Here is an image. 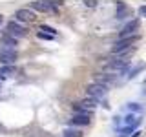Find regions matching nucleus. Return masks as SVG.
<instances>
[{
    "label": "nucleus",
    "mask_w": 146,
    "mask_h": 137,
    "mask_svg": "<svg viewBox=\"0 0 146 137\" xmlns=\"http://www.w3.org/2000/svg\"><path fill=\"white\" fill-rule=\"evenodd\" d=\"M91 122V113H75L70 119L71 126H88Z\"/></svg>",
    "instance_id": "obj_5"
},
{
    "label": "nucleus",
    "mask_w": 146,
    "mask_h": 137,
    "mask_svg": "<svg viewBox=\"0 0 146 137\" xmlns=\"http://www.w3.org/2000/svg\"><path fill=\"white\" fill-rule=\"evenodd\" d=\"M17 49L15 48H0V62L4 64V66H13V62L17 61Z\"/></svg>",
    "instance_id": "obj_3"
},
{
    "label": "nucleus",
    "mask_w": 146,
    "mask_h": 137,
    "mask_svg": "<svg viewBox=\"0 0 146 137\" xmlns=\"http://www.w3.org/2000/svg\"><path fill=\"white\" fill-rule=\"evenodd\" d=\"M143 68H144V66H143V64H141V66H137V68H135V70H133V71H131V73H130V79H133V77H135V73H139L141 70H143Z\"/></svg>",
    "instance_id": "obj_14"
},
{
    "label": "nucleus",
    "mask_w": 146,
    "mask_h": 137,
    "mask_svg": "<svg viewBox=\"0 0 146 137\" xmlns=\"http://www.w3.org/2000/svg\"><path fill=\"white\" fill-rule=\"evenodd\" d=\"M15 71H17L15 66H2V68H0V75H4V77L15 75Z\"/></svg>",
    "instance_id": "obj_11"
},
{
    "label": "nucleus",
    "mask_w": 146,
    "mask_h": 137,
    "mask_svg": "<svg viewBox=\"0 0 146 137\" xmlns=\"http://www.w3.org/2000/svg\"><path fill=\"white\" fill-rule=\"evenodd\" d=\"M144 84H146V79H144Z\"/></svg>",
    "instance_id": "obj_18"
},
{
    "label": "nucleus",
    "mask_w": 146,
    "mask_h": 137,
    "mask_svg": "<svg viewBox=\"0 0 146 137\" xmlns=\"http://www.w3.org/2000/svg\"><path fill=\"white\" fill-rule=\"evenodd\" d=\"M38 39H44V40H51V39H55V37H51V35H48V33H44V31H38Z\"/></svg>",
    "instance_id": "obj_13"
},
{
    "label": "nucleus",
    "mask_w": 146,
    "mask_h": 137,
    "mask_svg": "<svg viewBox=\"0 0 146 137\" xmlns=\"http://www.w3.org/2000/svg\"><path fill=\"white\" fill-rule=\"evenodd\" d=\"M139 29V20H131L122 27L121 31V39H128V37H133V33Z\"/></svg>",
    "instance_id": "obj_7"
},
{
    "label": "nucleus",
    "mask_w": 146,
    "mask_h": 137,
    "mask_svg": "<svg viewBox=\"0 0 146 137\" xmlns=\"http://www.w3.org/2000/svg\"><path fill=\"white\" fill-rule=\"evenodd\" d=\"M128 110H130V112H133V110H137V112H141V106L137 102H133V104H130V106H128Z\"/></svg>",
    "instance_id": "obj_15"
},
{
    "label": "nucleus",
    "mask_w": 146,
    "mask_h": 137,
    "mask_svg": "<svg viewBox=\"0 0 146 137\" xmlns=\"http://www.w3.org/2000/svg\"><path fill=\"white\" fill-rule=\"evenodd\" d=\"M86 93H88V97H90V99H95V100L104 99V97L108 95V86L93 82V84H90L88 88H86Z\"/></svg>",
    "instance_id": "obj_2"
},
{
    "label": "nucleus",
    "mask_w": 146,
    "mask_h": 137,
    "mask_svg": "<svg viewBox=\"0 0 146 137\" xmlns=\"http://www.w3.org/2000/svg\"><path fill=\"white\" fill-rule=\"evenodd\" d=\"M6 29H7V35L15 37V39H20V37H24V35H26V27H24V26H20V22H17V20L7 22Z\"/></svg>",
    "instance_id": "obj_4"
},
{
    "label": "nucleus",
    "mask_w": 146,
    "mask_h": 137,
    "mask_svg": "<svg viewBox=\"0 0 146 137\" xmlns=\"http://www.w3.org/2000/svg\"><path fill=\"white\" fill-rule=\"evenodd\" d=\"M2 22H4V17H2V15H0V26H2Z\"/></svg>",
    "instance_id": "obj_17"
},
{
    "label": "nucleus",
    "mask_w": 146,
    "mask_h": 137,
    "mask_svg": "<svg viewBox=\"0 0 146 137\" xmlns=\"http://www.w3.org/2000/svg\"><path fill=\"white\" fill-rule=\"evenodd\" d=\"M139 40V35H133V37H128V39H119L115 44L111 46V53L113 55H122L124 51L130 49V46Z\"/></svg>",
    "instance_id": "obj_1"
},
{
    "label": "nucleus",
    "mask_w": 146,
    "mask_h": 137,
    "mask_svg": "<svg viewBox=\"0 0 146 137\" xmlns=\"http://www.w3.org/2000/svg\"><path fill=\"white\" fill-rule=\"evenodd\" d=\"M139 15H141V17H146V6L139 7Z\"/></svg>",
    "instance_id": "obj_16"
},
{
    "label": "nucleus",
    "mask_w": 146,
    "mask_h": 137,
    "mask_svg": "<svg viewBox=\"0 0 146 137\" xmlns=\"http://www.w3.org/2000/svg\"><path fill=\"white\" fill-rule=\"evenodd\" d=\"M17 22H33L35 20V11L33 9H18L15 13Z\"/></svg>",
    "instance_id": "obj_6"
},
{
    "label": "nucleus",
    "mask_w": 146,
    "mask_h": 137,
    "mask_svg": "<svg viewBox=\"0 0 146 137\" xmlns=\"http://www.w3.org/2000/svg\"><path fill=\"white\" fill-rule=\"evenodd\" d=\"M31 7H33L35 11L46 13V11H49V9H51V2H31Z\"/></svg>",
    "instance_id": "obj_8"
},
{
    "label": "nucleus",
    "mask_w": 146,
    "mask_h": 137,
    "mask_svg": "<svg viewBox=\"0 0 146 137\" xmlns=\"http://www.w3.org/2000/svg\"><path fill=\"white\" fill-rule=\"evenodd\" d=\"M62 135L64 137H82V132L77 130V128H66Z\"/></svg>",
    "instance_id": "obj_10"
},
{
    "label": "nucleus",
    "mask_w": 146,
    "mask_h": 137,
    "mask_svg": "<svg viewBox=\"0 0 146 137\" xmlns=\"http://www.w3.org/2000/svg\"><path fill=\"white\" fill-rule=\"evenodd\" d=\"M40 31H48V35H51V37L57 35V31H55L53 27H49V26H40Z\"/></svg>",
    "instance_id": "obj_12"
},
{
    "label": "nucleus",
    "mask_w": 146,
    "mask_h": 137,
    "mask_svg": "<svg viewBox=\"0 0 146 137\" xmlns=\"http://www.w3.org/2000/svg\"><path fill=\"white\" fill-rule=\"evenodd\" d=\"M0 40H2V44L6 46V48H15V46H17V39L11 37V35H4Z\"/></svg>",
    "instance_id": "obj_9"
}]
</instances>
